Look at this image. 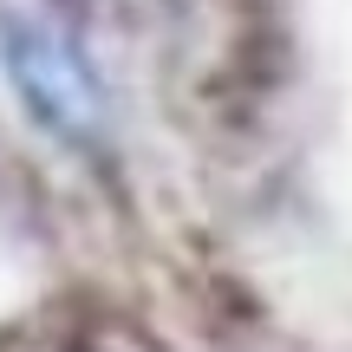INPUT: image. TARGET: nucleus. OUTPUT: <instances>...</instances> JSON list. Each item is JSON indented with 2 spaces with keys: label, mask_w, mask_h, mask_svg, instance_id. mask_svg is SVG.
Listing matches in <instances>:
<instances>
[{
  "label": "nucleus",
  "mask_w": 352,
  "mask_h": 352,
  "mask_svg": "<svg viewBox=\"0 0 352 352\" xmlns=\"http://www.w3.org/2000/svg\"><path fill=\"white\" fill-rule=\"evenodd\" d=\"M0 65H7L20 104L59 138H78L91 124V85L78 72V59L65 52V39L52 26L26 20V13H0Z\"/></svg>",
  "instance_id": "nucleus-1"
}]
</instances>
